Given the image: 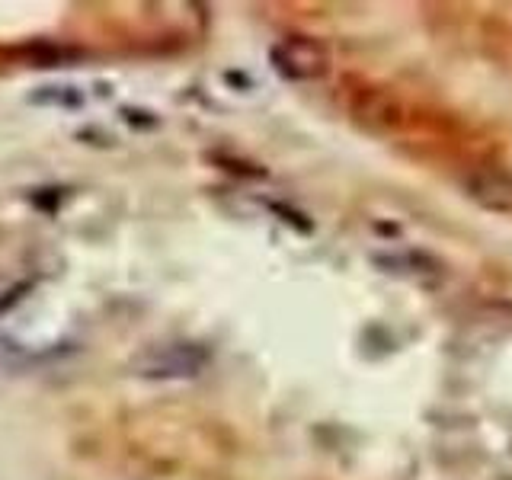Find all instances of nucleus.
Listing matches in <instances>:
<instances>
[{
    "mask_svg": "<svg viewBox=\"0 0 512 480\" xmlns=\"http://www.w3.org/2000/svg\"><path fill=\"white\" fill-rule=\"evenodd\" d=\"M468 189L477 202H484L487 208H496V212H512V180L506 173L496 170H484L468 180Z\"/></svg>",
    "mask_w": 512,
    "mask_h": 480,
    "instance_id": "nucleus-2",
    "label": "nucleus"
},
{
    "mask_svg": "<svg viewBox=\"0 0 512 480\" xmlns=\"http://www.w3.org/2000/svg\"><path fill=\"white\" fill-rule=\"evenodd\" d=\"M269 61L285 80H314L327 71V52L314 39L304 36H292L272 45Z\"/></svg>",
    "mask_w": 512,
    "mask_h": 480,
    "instance_id": "nucleus-1",
    "label": "nucleus"
}]
</instances>
